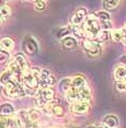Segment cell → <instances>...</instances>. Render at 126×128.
<instances>
[{
	"mask_svg": "<svg viewBox=\"0 0 126 128\" xmlns=\"http://www.w3.org/2000/svg\"><path fill=\"white\" fill-rule=\"evenodd\" d=\"M81 28H83V31L87 34L86 40H94L95 36L102 31L100 21L96 18V13L88 14L86 20L81 23Z\"/></svg>",
	"mask_w": 126,
	"mask_h": 128,
	"instance_id": "cell-1",
	"label": "cell"
},
{
	"mask_svg": "<svg viewBox=\"0 0 126 128\" xmlns=\"http://www.w3.org/2000/svg\"><path fill=\"white\" fill-rule=\"evenodd\" d=\"M4 93L5 95H7L9 98H21L24 96L26 94L25 88L22 83L17 82L14 80H11L8 84H6L4 86Z\"/></svg>",
	"mask_w": 126,
	"mask_h": 128,
	"instance_id": "cell-2",
	"label": "cell"
},
{
	"mask_svg": "<svg viewBox=\"0 0 126 128\" xmlns=\"http://www.w3.org/2000/svg\"><path fill=\"white\" fill-rule=\"evenodd\" d=\"M82 46L86 50L87 55L89 57H94V56H99L102 50L101 44L95 40H83L82 42Z\"/></svg>",
	"mask_w": 126,
	"mask_h": 128,
	"instance_id": "cell-3",
	"label": "cell"
},
{
	"mask_svg": "<svg viewBox=\"0 0 126 128\" xmlns=\"http://www.w3.org/2000/svg\"><path fill=\"white\" fill-rule=\"evenodd\" d=\"M22 49L26 55L33 56V55H36L39 52V45L33 37L25 36L22 40Z\"/></svg>",
	"mask_w": 126,
	"mask_h": 128,
	"instance_id": "cell-4",
	"label": "cell"
},
{
	"mask_svg": "<svg viewBox=\"0 0 126 128\" xmlns=\"http://www.w3.org/2000/svg\"><path fill=\"white\" fill-rule=\"evenodd\" d=\"M88 16V12L84 8H79L70 16L69 22L71 25H80Z\"/></svg>",
	"mask_w": 126,
	"mask_h": 128,
	"instance_id": "cell-5",
	"label": "cell"
},
{
	"mask_svg": "<svg viewBox=\"0 0 126 128\" xmlns=\"http://www.w3.org/2000/svg\"><path fill=\"white\" fill-rule=\"evenodd\" d=\"M90 110V105L87 102H76L70 105V112L76 115H83L87 114Z\"/></svg>",
	"mask_w": 126,
	"mask_h": 128,
	"instance_id": "cell-6",
	"label": "cell"
},
{
	"mask_svg": "<svg viewBox=\"0 0 126 128\" xmlns=\"http://www.w3.org/2000/svg\"><path fill=\"white\" fill-rule=\"evenodd\" d=\"M36 96L41 98L42 100L45 101L46 103H48V102L55 100V91L52 88H48V89H40L39 92H37V94H36Z\"/></svg>",
	"mask_w": 126,
	"mask_h": 128,
	"instance_id": "cell-7",
	"label": "cell"
},
{
	"mask_svg": "<svg viewBox=\"0 0 126 128\" xmlns=\"http://www.w3.org/2000/svg\"><path fill=\"white\" fill-rule=\"evenodd\" d=\"M78 46V40L77 38L72 36H67L64 40H61V47L65 50H72Z\"/></svg>",
	"mask_w": 126,
	"mask_h": 128,
	"instance_id": "cell-8",
	"label": "cell"
},
{
	"mask_svg": "<svg viewBox=\"0 0 126 128\" xmlns=\"http://www.w3.org/2000/svg\"><path fill=\"white\" fill-rule=\"evenodd\" d=\"M102 124L106 128H115L118 126V118L115 115H106L102 120Z\"/></svg>",
	"mask_w": 126,
	"mask_h": 128,
	"instance_id": "cell-9",
	"label": "cell"
},
{
	"mask_svg": "<svg viewBox=\"0 0 126 128\" xmlns=\"http://www.w3.org/2000/svg\"><path fill=\"white\" fill-rule=\"evenodd\" d=\"M69 28H70V32L74 34L75 37L77 40H86L87 34H86V32L83 31V28H81L80 25H71L70 24Z\"/></svg>",
	"mask_w": 126,
	"mask_h": 128,
	"instance_id": "cell-10",
	"label": "cell"
},
{
	"mask_svg": "<svg viewBox=\"0 0 126 128\" xmlns=\"http://www.w3.org/2000/svg\"><path fill=\"white\" fill-rule=\"evenodd\" d=\"M66 98H67V101L69 103H76V102H81L80 101V95H79V90L76 89V88H71L67 92L66 94Z\"/></svg>",
	"mask_w": 126,
	"mask_h": 128,
	"instance_id": "cell-11",
	"label": "cell"
},
{
	"mask_svg": "<svg viewBox=\"0 0 126 128\" xmlns=\"http://www.w3.org/2000/svg\"><path fill=\"white\" fill-rule=\"evenodd\" d=\"M14 62L19 65V67L21 68V70L23 71V74H25V72H28L30 70V69H29V66H28V62H26L25 58L22 54H17L16 57H14Z\"/></svg>",
	"mask_w": 126,
	"mask_h": 128,
	"instance_id": "cell-12",
	"label": "cell"
},
{
	"mask_svg": "<svg viewBox=\"0 0 126 128\" xmlns=\"http://www.w3.org/2000/svg\"><path fill=\"white\" fill-rule=\"evenodd\" d=\"M71 88V79H69V78H65V79L60 80V82L58 83V89L64 94H67V92Z\"/></svg>",
	"mask_w": 126,
	"mask_h": 128,
	"instance_id": "cell-13",
	"label": "cell"
},
{
	"mask_svg": "<svg viewBox=\"0 0 126 128\" xmlns=\"http://www.w3.org/2000/svg\"><path fill=\"white\" fill-rule=\"evenodd\" d=\"M55 84H56V78L51 74L48 78H46V79L41 80L39 86H40V89H48V88L54 86Z\"/></svg>",
	"mask_w": 126,
	"mask_h": 128,
	"instance_id": "cell-14",
	"label": "cell"
},
{
	"mask_svg": "<svg viewBox=\"0 0 126 128\" xmlns=\"http://www.w3.org/2000/svg\"><path fill=\"white\" fill-rule=\"evenodd\" d=\"M71 86L72 88H76V89H81V88H83V86H87L86 79H84L82 76H77V77L72 78Z\"/></svg>",
	"mask_w": 126,
	"mask_h": 128,
	"instance_id": "cell-15",
	"label": "cell"
},
{
	"mask_svg": "<svg viewBox=\"0 0 126 128\" xmlns=\"http://www.w3.org/2000/svg\"><path fill=\"white\" fill-rule=\"evenodd\" d=\"M0 47L2 50H7L9 52L10 49H12L14 47V42L12 38L10 37H2L1 42H0Z\"/></svg>",
	"mask_w": 126,
	"mask_h": 128,
	"instance_id": "cell-16",
	"label": "cell"
},
{
	"mask_svg": "<svg viewBox=\"0 0 126 128\" xmlns=\"http://www.w3.org/2000/svg\"><path fill=\"white\" fill-rule=\"evenodd\" d=\"M110 38H111V33H110V32L102 30L100 33H99L98 35L95 36V38L92 40H95V42H98V43H100V44H102V43H104V42H107Z\"/></svg>",
	"mask_w": 126,
	"mask_h": 128,
	"instance_id": "cell-17",
	"label": "cell"
},
{
	"mask_svg": "<svg viewBox=\"0 0 126 128\" xmlns=\"http://www.w3.org/2000/svg\"><path fill=\"white\" fill-rule=\"evenodd\" d=\"M14 114V107L9 103L1 104V115L2 116H12Z\"/></svg>",
	"mask_w": 126,
	"mask_h": 128,
	"instance_id": "cell-18",
	"label": "cell"
},
{
	"mask_svg": "<svg viewBox=\"0 0 126 128\" xmlns=\"http://www.w3.org/2000/svg\"><path fill=\"white\" fill-rule=\"evenodd\" d=\"M114 76H115L116 81H124L126 79V67H117L115 72H114Z\"/></svg>",
	"mask_w": 126,
	"mask_h": 128,
	"instance_id": "cell-19",
	"label": "cell"
},
{
	"mask_svg": "<svg viewBox=\"0 0 126 128\" xmlns=\"http://www.w3.org/2000/svg\"><path fill=\"white\" fill-rule=\"evenodd\" d=\"M79 90V95H80V101L81 102H88L91 98V94H90V90L88 89V86H83Z\"/></svg>",
	"mask_w": 126,
	"mask_h": 128,
	"instance_id": "cell-20",
	"label": "cell"
},
{
	"mask_svg": "<svg viewBox=\"0 0 126 128\" xmlns=\"http://www.w3.org/2000/svg\"><path fill=\"white\" fill-rule=\"evenodd\" d=\"M11 80H13V74L10 69H7V70L4 71L1 74V84L5 86L6 84H8Z\"/></svg>",
	"mask_w": 126,
	"mask_h": 128,
	"instance_id": "cell-21",
	"label": "cell"
},
{
	"mask_svg": "<svg viewBox=\"0 0 126 128\" xmlns=\"http://www.w3.org/2000/svg\"><path fill=\"white\" fill-rule=\"evenodd\" d=\"M0 14H1V23L5 21V19H8L11 14V10L9 8V6L5 4L4 2H2L1 8H0Z\"/></svg>",
	"mask_w": 126,
	"mask_h": 128,
	"instance_id": "cell-22",
	"label": "cell"
},
{
	"mask_svg": "<svg viewBox=\"0 0 126 128\" xmlns=\"http://www.w3.org/2000/svg\"><path fill=\"white\" fill-rule=\"evenodd\" d=\"M59 100H57V98H55V100H53V101H51V102H48L47 104H46L45 106L43 107V110L45 113H47V114H52V110H53V108H54L56 105H58V104H60L59 103Z\"/></svg>",
	"mask_w": 126,
	"mask_h": 128,
	"instance_id": "cell-23",
	"label": "cell"
},
{
	"mask_svg": "<svg viewBox=\"0 0 126 128\" xmlns=\"http://www.w3.org/2000/svg\"><path fill=\"white\" fill-rule=\"evenodd\" d=\"M119 4V1L117 0H106L103 2V7L105 10H115Z\"/></svg>",
	"mask_w": 126,
	"mask_h": 128,
	"instance_id": "cell-24",
	"label": "cell"
},
{
	"mask_svg": "<svg viewBox=\"0 0 126 128\" xmlns=\"http://www.w3.org/2000/svg\"><path fill=\"white\" fill-rule=\"evenodd\" d=\"M52 114H54L55 116H57V117H64L66 114L65 107L61 105V104H58V105H56L54 108H53Z\"/></svg>",
	"mask_w": 126,
	"mask_h": 128,
	"instance_id": "cell-25",
	"label": "cell"
},
{
	"mask_svg": "<svg viewBox=\"0 0 126 128\" xmlns=\"http://www.w3.org/2000/svg\"><path fill=\"white\" fill-rule=\"evenodd\" d=\"M111 40L113 42H122V40H123L122 30H114L111 32Z\"/></svg>",
	"mask_w": 126,
	"mask_h": 128,
	"instance_id": "cell-26",
	"label": "cell"
},
{
	"mask_svg": "<svg viewBox=\"0 0 126 128\" xmlns=\"http://www.w3.org/2000/svg\"><path fill=\"white\" fill-rule=\"evenodd\" d=\"M70 33V28H58V32L56 33L57 38L59 40H64L65 37L68 36V34Z\"/></svg>",
	"mask_w": 126,
	"mask_h": 128,
	"instance_id": "cell-27",
	"label": "cell"
},
{
	"mask_svg": "<svg viewBox=\"0 0 126 128\" xmlns=\"http://www.w3.org/2000/svg\"><path fill=\"white\" fill-rule=\"evenodd\" d=\"M96 18L99 21H111V16L106 11H99L96 12Z\"/></svg>",
	"mask_w": 126,
	"mask_h": 128,
	"instance_id": "cell-28",
	"label": "cell"
},
{
	"mask_svg": "<svg viewBox=\"0 0 126 128\" xmlns=\"http://www.w3.org/2000/svg\"><path fill=\"white\" fill-rule=\"evenodd\" d=\"M10 58V54L7 50H0V62H1V66L5 65V62H7Z\"/></svg>",
	"mask_w": 126,
	"mask_h": 128,
	"instance_id": "cell-29",
	"label": "cell"
},
{
	"mask_svg": "<svg viewBox=\"0 0 126 128\" xmlns=\"http://www.w3.org/2000/svg\"><path fill=\"white\" fill-rule=\"evenodd\" d=\"M29 115H30V118H31V120L32 122H34V123H36L37 120L40 119V112L39 110H29Z\"/></svg>",
	"mask_w": 126,
	"mask_h": 128,
	"instance_id": "cell-30",
	"label": "cell"
},
{
	"mask_svg": "<svg viewBox=\"0 0 126 128\" xmlns=\"http://www.w3.org/2000/svg\"><path fill=\"white\" fill-rule=\"evenodd\" d=\"M46 8V4L42 0H37V1L34 2V9L37 11H43Z\"/></svg>",
	"mask_w": 126,
	"mask_h": 128,
	"instance_id": "cell-31",
	"label": "cell"
},
{
	"mask_svg": "<svg viewBox=\"0 0 126 128\" xmlns=\"http://www.w3.org/2000/svg\"><path fill=\"white\" fill-rule=\"evenodd\" d=\"M100 25L103 31H109V30H111V28H112L111 21H100Z\"/></svg>",
	"mask_w": 126,
	"mask_h": 128,
	"instance_id": "cell-32",
	"label": "cell"
},
{
	"mask_svg": "<svg viewBox=\"0 0 126 128\" xmlns=\"http://www.w3.org/2000/svg\"><path fill=\"white\" fill-rule=\"evenodd\" d=\"M49 76H51V72H49L47 69H42V70H41V80L46 79Z\"/></svg>",
	"mask_w": 126,
	"mask_h": 128,
	"instance_id": "cell-33",
	"label": "cell"
},
{
	"mask_svg": "<svg viewBox=\"0 0 126 128\" xmlns=\"http://www.w3.org/2000/svg\"><path fill=\"white\" fill-rule=\"evenodd\" d=\"M116 89H117V91H124L125 92V89H126L125 83L123 82V81H117V82H116Z\"/></svg>",
	"mask_w": 126,
	"mask_h": 128,
	"instance_id": "cell-34",
	"label": "cell"
},
{
	"mask_svg": "<svg viewBox=\"0 0 126 128\" xmlns=\"http://www.w3.org/2000/svg\"><path fill=\"white\" fill-rule=\"evenodd\" d=\"M121 66L126 67V55H124V56L121 58Z\"/></svg>",
	"mask_w": 126,
	"mask_h": 128,
	"instance_id": "cell-35",
	"label": "cell"
},
{
	"mask_svg": "<svg viewBox=\"0 0 126 128\" xmlns=\"http://www.w3.org/2000/svg\"><path fill=\"white\" fill-rule=\"evenodd\" d=\"M88 128H99V127H96V126H89Z\"/></svg>",
	"mask_w": 126,
	"mask_h": 128,
	"instance_id": "cell-36",
	"label": "cell"
},
{
	"mask_svg": "<svg viewBox=\"0 0 126 128\" xmlns=\"http://www.w3.org/2000/svg\"><path fill=\"white\" fill-rule=\"evenodd\" d=\"M125 92H126V89H125Z\"/></svg>",
	"mask_w": 126,
	"mask_h": 128,
	"instance_id": "cell-37",
	"label": "cell"
},
{
	"mask_svg": "<svg viewBox=\"0 0 126 128\" xmlns=\"http://www.w3.org/2000/svg\"><path fill=\"white\" fill-rule=\"evenodd\" d=\"M125 26H126V25H125Z\"/></svg>",
	"mask_w": 126,
	"mask_h": 128,
	"instance_id": "cell-38",
	"label": "cell"
}]
</instances>
